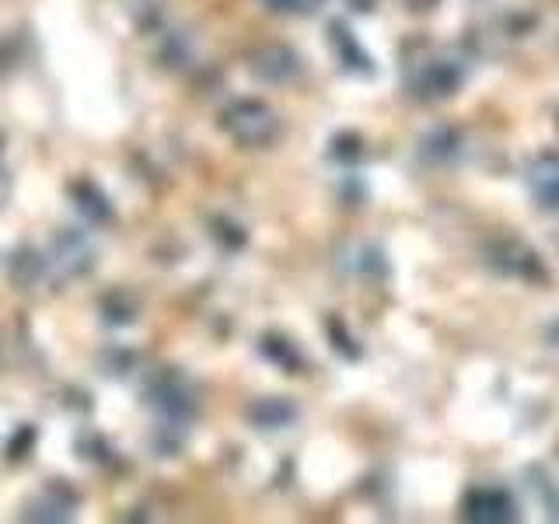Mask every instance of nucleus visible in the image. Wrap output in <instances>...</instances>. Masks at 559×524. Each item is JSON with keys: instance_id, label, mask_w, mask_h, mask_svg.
<instances>
[{"instance_id": "4", "label": "nucleus", "mask_w": 559, "mask_h": 524, "mask_svg": "<svg viewBox=\"0 0 559 524\" xmlns=\"http://www.w3.org/2000/svg\"><path fill=\"white\" fill-rule=\"evenodd\" d=\"M92 245H87L81 235H63L57 241V255H52V266H57L63 276H81L84 270H92Z\"/></svg>"}, {"instance_id": "6", "label": "nucleus", "mask_w": 559, "mask_h": 524, "mask_svg": "<svg viewBox=\"0 0 559 524\" xmlns=\"http://www.w3.org/2000/svg\"><path fill=\"white\" fill-rule=\"evenodd\" d=\"M511 503H507L503 493H476L468 500V517L472 521H503Z\"/></svg>"}, {"instance_id": "3", "label": "nucleus", "mask_w": 559, "mask_h": 524, "mask_svg": "<svg viewBox=\"0 0 559 524\" xmlns=\"http://www.w3.org/2000/svg\"><path fill=\"white\" fill-rule=\"evenodd\" d=\"M252 74L270 84H284L297 74V57L284 46H266L252 57Z\"/></svg>"}, {"instance_id": "5", "label": "nucleus", "mask_w": 559, "mask_h": 524, "mask_svg": "<svg viewBox=\"0 0 559 524\" xmlns=\"http://www.w3.org/2000/svg\"><path fill=\"white\" fill-rule=\"evenodd\" d=\"M532 189L546 206H559V157H542L532 168Z\"/></svg>"}, {"instance_id": "1", "label": "nucleus", "mask_w": 559, "mask_h": 524, "mask_svg": "<svg viewBox=\"0 0 559 524\" xmlns=\"http://www.w3.org/2000/svg\"><path fill=\"white\" fill-rule=\"evenodd\" d=\"M224 130L245 147H266L276 136L280 122H276V112L270 109V105L249 98V102H235L231 109L224 112Z\"/></svg>"}, {"instance_id": "2", "label": "nucleus", "mask_w": 559, "mask_h": 524, "mask_svg": "<svg viewBox=\"0 0 559 524\" xmlns=\"http://www.w3.org/2000/svg\"><path fill=\"white\" fill-rule=\"evenodd\" d=\"M151 406L168 416V424H182L192 413V398L179 374H162L151 381Z\"/></svg>"}, {"instance_id": "11", "label": "nucleus", "mask_w": 559, "mask_h": 524, "mask_svg": "<svg viewBox=\"0 0 559 524\" xmlns=\"http://www.w3.org/2000/svg\"><path fill=\"white\" fill-rule=\"evenodd\" d=\"M8 192H11V179H8L4 157H0V203H4V200H8Z\"/></svg>"}, {"instance_id": "8", "label": "nucleus", "mask_w": 559, "mask_h": 524, "mask_svg": "<svg viewBox=\"0 0 559 524\" xmlns=\"http://www.w3.org/2000/svg\"><path fill=\"white\" fill-rule=\"evenodd\" d=\"M35 521H67L70 517V500L60 497V489H49L43 500L32 503V514Z\"/></svg>"}, {"instance_id": "9", "label": "nucleus", "mask_w": 559, "mask_h": 524, "mask_svg": "<svg viewBox=\"0 0 559 524\" xmlns=\"http://www.w3.org/2000/svg\"><path fill=\"white\" fill-rule=\"evenodd\" d=\"M270 4L276 8V11H294V14H308V11H314L322 4V0H270Z\"/></svg>"}, {"instance_id": "7", "label": "nucleus", "mask_w": 559, "mask_h": 524, "mask_svg": "<svg viewBox=\"0 0 559 524\" xmlns=\"http://www.w3.org/2000/svg\"><path fill=\"white\" fill-rule=\"evenodd\" d=\"M74 200H78V210L84 217H92V221H109L112 217L109 203L102 200V192L92 182H78L74 186Z\"/></svg>"}, {"instance_id": "10", "label": "nucleus", "mask_w": 559, "mask_h": 524, "mask_svg": "<svg viewBox=\"0 0 559 524\" xmlns=\"http://www.w3.org/2000/svg\"><path fill=\"white\" fill-rule=\"evenodd\" d=\"M255 419H262V424H276V419H290V409L287 406H255Z\"/></svg>"}]
</instances>
